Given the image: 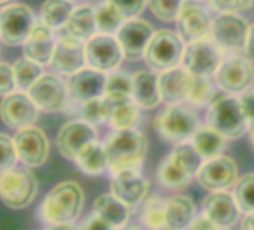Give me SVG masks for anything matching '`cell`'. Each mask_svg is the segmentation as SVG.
<instances>
[{"label": "cell", "mask_w": 254, "mask_h": 230, "mask_svg": "<svg viewBox=\"0 0 254 230\" xmlns=\"http://www.w3.org/2000/svg\"><path fill=\"white\" fill-rule=\"evenodd\" d=\"M84 206V191L75 181H63L54 185L45 196L39 208V217L44 223L70 224Z\"/></svg>", "instance_id": "1"}, {"label": "cell", "mask_w": 254, "mask_h": 230, "mask_svg": "<svg viewBox=\"0 0 254 230\" xmlns=\"http://www.w3.org/2000/svg\"><path fill=\"white\" fill-rule=\"evenodd\" d=\"M203 159L191 142H180L157 169V181L169 190L184 188L196 176Z\"/></svg>", "instance_id": "2"}, {"label": "cell", "mask_w": 254, "mask_h": 230, "mask_svg": "<svg viewBox=\"0 0 254 230\" xmlns=\"http://www.w3.org/2000/svg\"><path fill=\"white\" fill-rule=\"evenodd\" d=\"M147 138L135 130H115L105 144L108 171L111 173L124 169H138L147 154Z\"/></svg>", "instance_id": "3"}, {"label": "cell", "mask_w": 254, "mask_h": 230, "mask_svg": "<svg viewBox=\"0 0 254 230\" xmlns=\"http://www.w3.org/2000/svg\"><path fill=\"white\" fill-rule=\"evenodd\" d=\"M206 120L208 126L230 141L241 138L250 127V123L247 121L239 105V99L233 94H223L215 97L209 105Z\"/></svg>", "instance_id": "4"}, {"label": "cell", "mask_w": 254, "mask_h": 230, "mask_svg": "<svg viewBox=\"0 0 254 230\" xmlns=\"http://www.w3.org/2000/svg\"><path fill=\"white\" fill-rule=\"evenodd\" d=\"M154 130L168 142H186L199 127L196 114L186 105L169 103L153 121Z\"/></svg>", "instance_id": "5"}, {"label": "cell", "mask_w": 254, "mask_h": 230, "mask_svg": "<svg viewBox=\"0 0 254 230\" xmlns=\"http://www.w3.org/2000/svg\"><path fill=\"white\" fill-rule=\"evenodd\" d=\"M38 181L32 171L15 168L0 173V200L11 209H24L36 197Z\"/></svg>", "instance_id": "6"}, {"label": "cell", "mask_w": 254, "mask_h": 230, "mask_svg": "<svg viewBox=\"0 0 254 230\" xmlns=\"http://www.w3.org/2000/svg\"><path fill=\"white\" fill-rule=\"evenodd\" d=\"M184 44L186 42L178 33L166 29L159 30L153 35L145 50L144 60L148 67H151V70L157 73L177 67L183 61V54L186 48Z\"/></svg>", "instance_id": "7"}, {"label": "cell", "mask_w": 254, "mask_h": 230, "mask_svg": "<svg viewBox=\"0 0 254 230\" xmlns=\"http://www.w3.org/2000/svg\"><path fill=\"white\" fill-rule=\"evenodd\" d=\"M250 26L239 14H220L211 27V41L224 56H241L247 48Z\"/></svg>", "instance_id": "8"}, {"label": "cell", "mask_w": 254, "mask_h": 230, "mask_svg": "<svg viewBox=\"0 0 254 230\" xmlns=\"http://www.w3.org/2000/svg\"><path fill=\"white\" fill-rule=\"evenodd\" d=\"M36 20L26 3H11L0 9V41L8 47H18L26 42Z\"/></svg>", "instance_id": "9"}, {"label": "cell", "mask_w": 254, "mask_h": 230, "mask_svg": "<svg viewBox=\"0 0 254 230\" xmlns=\"http://www.w3.org/2000/svg\"><path fill=\"white\" fill-rule=\"evenodd\" d=\"M223 61V54L211 38L189 42L183 54V67L197 76H212Z\"/></svg>", "instance_id": "10"}, {"label": "cell", "mask_w": 254, "mask_h": 230, "mask_svg": "<svg viewBox=\"0 0 254 230\" xmlns=\"http://www.w3.org/2000/svg\"><path fill=\"white\" fill-rule=\"evenodd\" d=\"M123 50L112 35L96 33L85 42V61L87 66L103 73L114 72L123 61Z\"/></svg>", "instance_id": "11"}, {"label": "cell", "mask_w": 254, "mask_h": 230, "mask_svg": "<svg viewBox=\"0 0 254 230\" xmlns=\"http://www.w3.org/2000/svg\"><path fill=\"white\" fill-rule=\"evenodd\" d=\"M39 109L26 91H12L0 102V118L9 129L20 130L33 126Z\"/></svg>", "instance_id": "12"}, {"label": "cell", "mask_w": 254, "mask_h": 230, "mask_svg": "<svg viewBox=\"0 0 254 230\" xmlns=\"http://www.w3.org/2000/svg\"><path fill=\"white\" fill-rule=\"evenodd\" d=\"M215 84L226 94H241L253 84L254 69L250 58L230 56L223 60L215 72Z\"/></svg>", "instance_id": "13"}, {"label": "cell", "mask_w": 254, "mask_h": 230, "mask_svg": "<svg viewBox=\"0 0 254 230\" xmlns=\"http://www.w3.org/2000/svg\"><path fill=\"white\" fill-rule=\"evenodd\" d=\"M196 179L199 185L208 191L226 190L238 181V165L232 157L220 154L203 160L196 173Z\"/></svg>", "instance_id": "14"}, {"label": "cell", "mask_w": 254, "mask_h": 230, "mask_svg": "<svg viewBox=\"0 0 254 230\" xmlns=\"http://www.w3.org/2000/svg\"><path fill=\"white\" fill-rule=\"evenodd\" d=\"M154 29L148 21L139 18H129L115 33V38L123 50L124 58L138 61L144 58L145 50L154 35Z\"/></svg>", "instance_id": "15"}, {"label": "cell", "mask_w": 254, "mask_h": 230, "mask_svg": "<svg viewBox=\"0 0 254 230\" xmlns=\"http://www.w3.org/2000/svg\"><path fill=\"white\" fill-rule=\"evenodd\" d=\"M18 160L27 168L42 166L50 154V141L42 129L29 126L17 130L14 136Z\"/></svg>", "instance_id": "16"}, {"label": "cell", "mask_w": 254, "mask_h": 230, "mask_svg": "<svg viewBox=\"0 0 254 230\" xmlns=\"http://www.w3.org/2000/svg\"><path fill=\"white\" fill-rule=\"evenodd\" d=\"M212 20L197 0H184L177 17L178 35L186 44L209 38Z\"/></svg>", "instance_id": "17"}, {"label": "cell", "mask_w": 254, "mask_h": 230, "mask_svg": "<svg viewBox=\"0 0 254 230\" xmlns=\"http://www.w3.org/2000/svg\"><path fill=\"white\" fill-rule=\"evenodd\" d=\"M39 111L57 112L64 108L69 91L63 79L54 73H42L27 91Z\"/></svg>", "instance_id": "18"}, {"label": "cell", "mask_w": 254, "mask_h": 230, "mask_svg": "<svg viewBox=\"0 0 254 230\" xmlns=\"http://www.w3.org/2000/svg\"><path fill=\"white\" fill-rule=\"evenodd\" d=\"M87 64L85 61V42L67 33L60 36L50 61V66L62 75H73Z\"/></svg>", "instance_id": "19"}, {"label": "cell", "mask_w": 254, "mask_h": 230, "mask_svg": "<svg viewBox=\"0 0 254 230\" xmlns=\"http://www.w3.org/2000/svg\"><path fill=\"white\" fill-rule=\"evenodd\" d=\"M150 181L138 169H124L112 173L111 193L129 206H136L148 197Z\"/></svg>", "instance_id": "20"}, {"label": "cell", "mask_w": 254, "mask_h": 230, "mask_svg": "<svg viewBox=\"0 0 254 230\" xmlns=\"http://www.w3.org/2000/svg\"><path fill=\"white\" fill-rule=\"evenodd\" d=\"M97 132L94 126L88 124L84 120H73L63 124L57 133V148L59 153L67 159L75 160L76 154L90 142L97 141Z\"/></svg>", "instance_id": "21"}, {"label": "cell", "mask_w": 254, "mask_h": 230, "mask_svg": "<svg viewBox=\"0 0 254 230\" xmlns=\"http://www.w3.org/2000/svg\"><path fill=\"white\" fill-rule=\"evenodd\" d=\"M105 82L106 73L88 66L70 75L67 81V91L70 99H73L76 103H82L90 99L103 96Z\"/></svg>", "instance_id": "22"}, {"label": "cell", "mask_w": 254, "mask_h": 230, "mask_svg": "<svg viewBox=\"0 0 254 230\" xmlns=\"http://www.w3.org/2000/svg\"><path fill=\"white\" fill-rule=\"evenodd\" d=\"M202 212L215 221L220 227H232L239 218V206L235 196L226 190L211 191L202 200Z\"/></svg>", "instance_id": "23"}, {"label": "cell", "mask_w": 254, "mask_h": 230, "mask_svg": "<svg viewBox=\"0 0 254 230\" xmlns=\"http://www.w3.org/2000/svg\"><path fill=\"white\" fill-rule=\"evenodd\" d=\"M56 36L54 30L42 24L41 21L35 24L29 38L23 44L24 57L39 63V64H50L54 48H56Z\"/></svg>", "instance_id": "24"}, {"label": "cell", "mask_w": 254, "mask_h": 230, "mask_svg": "<svg viewBox=\"0 0 254 230\" xmlns=\"http://www.w3.org/2000/svg\"><path fill=\"white\" fill-rule=\"evenodd\" d=\"M132 99L145 109H153L162 102L159 73L154 70H138L133 75Z\"/></svg>", "instance_id": "25"}, {"label": "cell", "mask_w": 254, "mask_h": 230, "mask_svg": "<svg viewBox=\"0 0 254 230\" xmlns=\"http://www.w3.org/2000/svg\"><path fill=\"white\" fill-rule=\"evenodd\" d=\"M189 79L190 73L183 66H177L162 72L159 75L162 100L166 103H181L183 100H186Z\"/></svg>", "instance_id": "26"}, {"label": "cell", "mask_w": 254, "mask_h": 230, "mask_svg": "<svg viewBox=\"0 0 254 230\" xmlns=\"http://www.w3.org/2000/svg\"><path fill=\"white\" fill-rule=\"evenodd\" d=\"M93 209L96 214H99L103 220H106L114 229H121L126 226L127 220L130 217V206L120 200L112 193L100 194L94 203Z\"/></svg>", "instance_id": "27"}, {"label": "cell", "mask_w": 254, "mask_h": 230, "mask_svg": "<svg viewBox=\"0 0 254 230\" xmlns=\"http://www.w3.org/2000/svg\"><path fill=\"white\" fill-rule=\"evenodd\" d=\"M63 30L76 38L81 39L84 42H87L90 38H93L97 33V27H96V18H94V8L90 5H79L76 6L67 23L64 24Z\"/></svg>", "instance_id": "28"}, {"label": "cell", "mask_w": 254, "mask_h": 230, "mask_svg": "<svg viewBox=\"0 0 254 230\" xmlns=\"http://www.w3.org/2000/svg\"><path fill=\"white\" fill-rule=\"evenodd\" d=\"M196 206L187 196H172L166 200V230L187 229L194 218Z\"/></svg>", "instance_id": "29"}, {"label": "cell", "mask_w": 254, "mask_h": 230, "mask_svg": "<svg viewBox=\"0 0 254 230\" xmlns=\"http://www.w3.org/2000/svg\"><path fill=\"white\" fill-rule=\"evenodd\" d=\"M226 141L227 139L211 126H203V127L199 126L197 130L190 138L191 145L196 148V151L200 154L203 160L220 156V153L226 145Z\"/></svg>", "instance_id": "30"}, {"label": "cell", "mask_w": 254, "mask_h": 230, "mask_svg": "<svg viewBox=\"0 0 254 230\" xmlns=\"http://www.w3.org/2000/svg\"><path fill=\"white\" fill-rule=\"evenodd\" d=\"M76 166L87 175H100L108 169V157L105 145L93 141L87 144L75 157L73 160Z\"/></svg>", "instance_id": "31"}, {"label": "cell", "mask_w": 254, "mask_h": 230, "mask_svg": "<svg viewBox=\"0 0 254 230\" xmlns=\"http://www.w3.org/2000/svg\"><path fill=\"white\" fill-rule=\"evenodd\" d=\"M75 9L72 0H45L41 6V23L53 30L63 29L72 11Z\"/></svg>", "instance_id": "32"}, {"label": "cell", "mask_w": 254, "mask_h": 230, "mask_svg": "<svg viewBox=\"0 0 254 230\" xmlns=\"http://www.w3.org/2000/svg\"><path fill=\"white\" fill-rule=\"evenodd\" d=\"M94 18H96V27L97 33L103 35H114L120 30V27L127 20L126 15L120 11L117 5H114L111 0L94 6Z\"/></svg>", "instance_id": "33"}, {"label": "cell", "mask_w": 254, "mask_h": 230, "mask_svg": "<svg viewBox=\"0 0 254 230\" xmlns=\"http://www.w3.org/2000/svg\"><path fill=\"white\" fill-rule=\"evenodd\" d=\"M108 123L115 130L135 129L139 123V105L133 99L112 103Z\"/></svg>", "instance_id": "34"}, {"label": "cell", "mask_w": 254, "mask_h": 230, "mask_svg": "<svg viewBox=\"0 0 254 230\" xmlns=\"http://www.w3.org/2000/svg\"><path fill=\"white\" fill-rule=\"evenodd\" d=\"M132 93H133V76L120 70H114L109 75H106L103 96L111 103L129 100L132 99Z\"/></svg>", "instance_id": "35"}, {"label": "cell", "mask_w": 254, "mask_h": 230, "mask_svg": "<svg viewBox=\"0 0 254 230\" xmlns=\"http://www.w3.org/2000/svg\"><path fill=\"white\" fill-rule=\"evenodd\" d=\"M215 99L214 87L209 81V76H197L190 73L186 100L193 106H203L211 105V102Z\"/></svg>", "instance_id": "36"}, {"label": "cell", "mask_w": 254, "mask_h": 230, "mask_svg": "<svg viewBox=\"0 0 254 230\" xmlns=\"http://www.w3.org/2000/svg\"><path fill=\"white\" fill-rule=\"evenodd\" d=\"M111 109H112V103L105 96H100L82 102L79 108V115L81 120L87 121L91 126H97L109 120Z\"/></svg>", "instance_id": "37"}, {"label": "cell", "mask_w": 254, "mask_h": 230, "mask_svg": "<svg viewBox=\"0 0 254 230\" xmlns=\"http://www.w3.org/2000/svg\"><path fill=\"white\" fill-rule=\"evenodd\" d=\"M141 220L150 230H166V200L157 196L147 197Z\"/></svg>", "instance_id": "38"}, {"label": "cell", "mask_w": 254, "mask_h": 230, "mask_svg": "<svg viewBox=\"0 0 254 230\" xmlns=\"http://www.w3.org/2000/svg\"><path fill=\"white\" fill-rule=\"evenodd\" d=\"M14 75H15V82H17V88L20 91H29L30 87L38 81V78L44 73L42 72V64L23 57L18 58L14 64Z\"/></svg>", "instance_id": "39"}, {"label": "cell", "mask_w": 254, "mask_h": 230, "mask_svg": "<svg viewBox=\"0 0 254 230\" xmlns=\"http://www.w3.org/2000/svg\"><path fill=\"white\" fill-rule=\"evenodd\" d=\"M233 196L241 212L254 211V173H247L236 181Z\"/></svg>", "instance_id": "40"}, {"label": "cell", "mask_w": 254, "mask_h": 230, "mask_svg": "<svg viewBox=\"0 0 254 230\" xmlns=\"http://www.w3.org/2000/svg\"><path fill=\"white\" fill-rule=\"evenodd\" d=\"M184 0H148V8L156 18L165 23L175 21Z\"/></svg>", "instance_id": "41"}, {"label": "cell", "mask_w": 254, "mask_h": 230, "mask_svg": "<svg viewBox=\"0 0 254 230\" xmlns=\"http://www.w3.org/2000/svg\"><path fill=\"white\" fill-rule=\"evenodd\" d=\"M18 160L14 138L0 132V173L11 169Z\"/></svg>", "instance_id": "42"}, {"label": "cell", "mask_w": 254, "mask_h": 230, "mask_svg": "<svg viewBox=\"0 0 254 230\" xmlns=\"http://www.w3.org/2000/svg\"><path fill=\"white\" fill-rule=\"evenodd\" d=\"M209 6L220 14H241L254 6V0H208Z\"/></svg>", "instance_id": "43"}, {"label": "cell", "mask_w": 254, "mask_h": 230, "mask_svg": "<svg viewBox=\"0 0 254 230\" xmlns=\"http://www.w3.org/2000/svg\"><path fill=\"white\" fill-rule=\"evenodd\" d=\"M17 88L15 75H14V66L0 61V96H8Z\"/></svg>", "instance_id": "44"}, {"label": "cell", "mask_w": 254, "mask_h": 230, "mask_svg": "<svg viewBox=\"0 0 254 230\" xmlns=\"http://www.w3.org/2000/svg\"><path fill=\"white\" fill-rule=\"evenodd\" d=\"M126 15V18H136L148 5V0H111Z\"/></svg>", "instance_id": "45"}, {"label": "cell", "mask_w": 254, "mask_h": 230, "mask_svg": "<svg viewBox=\"0 0 254 230\" xmlns=\"http://www.w3.org/2000/svg\"><path fill=\"white\" fill-rule=\"evenodd\" d=\"M78 230H114V227L106 220H103L99 214L93 212L81 223Z\"/></svg>", "instance_id": "46"}, {"label": "cell", "mask_w": 254, "mask_h": 230, "mask_svg": "<svg viewBox=\"0 0 254 230\" xmlns=\"http://www.w3.org/2000/svg\"><path fill=\"white\" fill-rule=\"evenodd\" d=\"M239 99V105L242 108V112L245 115V118L250 124L254 123V90L253 91H244L241 93Z\"/></svg>", "instance_id": "47"}, {"label": "cell", "mask_w": 254, "mask_h": 230, "mask_svg": "<svg viewBox=\"0 0 254 230\" xmlns=\"http://www.w3.org/2000/svg\"><path fill=\"white\" fill-rule=\"evenodd\" d=\"M187 229L189 230H220L221 227L202 212L200 215H194V218L191 220Z\"/></svg>", "instance_id": "48"}, {"label": "cell", "mask_w": 254, "mask_h": 230, "mask_svg": "<svg viewBox=\"0 0 254 230\" xmlns=\"http://www.w3.org/2000/svg\"><path fill=\"white\" fill-rule=\"evenodd\" d=\"M245 51L248 54V58L254 60V23H253V26L250 27V32H248V39H247Z\"/></svg>", "instance_id": "49"}, {"label": "cell", "mask_w": 254, "mask_h": 230, "mask_svg": "<svg viewBox=\"0 0 254 230\" xmlns=\"http://www.w3.org/2000/svg\"><path fill=\"white\" fill-rule=\"evenodd\" d=\"M241 230H254V211L245 214L241 221Z\"/></svg>", "instance_id": "50"}, {"label": "cell", "mask_w": 254, "mask_h": 230, "mask_svg": "<svg viewBox=\"0 0 254 230\" xmlns=\"http://www.w3.org/2000/svg\"><path fill=\"white\" fill-rule=\"evenodd\" d=\"M47 230H76L72 224H53Z\"/></svg>", "instance_id": "51"}, {"label": "cell", "mask_w": 254, "mask_h": 230, "mask_svg": "<svg viewBox=\"0 0 254 230\" xmlns=\"http://www.w3.org/2000/svg\"><path fill=\"white\" fill-rule=\"evenodd\" d=\"M250 142H251L253 147H254V123L250 124Z\"/></svg>", "instance_id": "52"}, {"label": "cell", "mask_w": 254, "mask_h": 230, "mask_svg": "<svg viewBox=\"0 0 254 230\" xmlns=\"http://www.w3.org/2000/svg\"><path fill=\"white\" fill-rule=\"evenodd\" d=\"M14 2V0H0V8H5L8 5H11Z\"/></svg>", "instance_id": "53"}, {"label": "cell", "mask_w": 254, "mask_h": 230, "mask_svg": "<svg viewBox=\"0 0 254 230\" xmlns=\"http://www.w3.org/2000/svg\"><path fill=\"white\" fill-rule=\"evenodd\" d=\"M123 230H144V229L136 227V226H130V227H123Z\"/></svg>", "instance_id": "54"}, {"label": "cell", "mask_w": 254, "mask_h": 230, "mask_svg": "<svg viewBox=\"0 0 254 230\" xmlns=\"http://www.w3.org/2000/svg\"><path fill=\"white\" fill-rule=\"evenodd\" d=\"M220 230H230V229H229V227H221Z\"/></svg>", "instance_id": "55"}, {"label": "cell", "mask_w": 254, "mask_h": 230, "mask_svg": "<svg viewBox=\"0 0 254 230\" xmlns=\"http://www.w3.org/2000/svg\"><path fill=\"white\" fill-rule=\"evenodd\" d=\"M178 230H189V229H178Z\"/></svg>", "instance_id": "56"}, {"label": "cell", "mask_w": 254, "mask_h": 230, "mask_svg": "<svg viewBox=\"0 0 254 230\" xmlns=\"http://www.w3.org/2000/svg\"><path fill=\"white\" fill-rule=\"evenodd\" d=\"M72 2H79V0H72Z\"/></svg>", "instance_id": "57"}]
</instances>
